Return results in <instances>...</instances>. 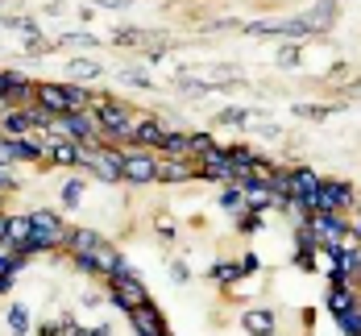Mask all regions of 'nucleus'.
<instances>
[{
    "label": "nucleus",
    "instance_id": "obj_36",
    "mask_svg": "<svg viewBox=\"0 0 361 336\" xmlns=\"http://www.w3.org/2000/svg\"><path fill=\"white\" fill-rule=\"evenodd\" d=\"M87 336H109V324H100V328H87Z\"/></svg>",
    "mask_w": 361,
    "mask_h": 336
},
{
    "label": "nucleus",
    "instance_id": "obj_37",
    "mask_svg": "<svg viewBox=\"0 0 361 336\" xmlns=\"http://www.w3.org/2000/svg\"><path fill=\"white\" fill-rule=\"evenodd\" d=\"M109 8H125V4H133V0H104Z\"/></svg>",
    "mask_w": 361,
    "mask_h": 336
},
{
    "label": "nucleus",
    "instance_id": "obj_3",
    "mask_svg": "<svg viewBox=\"0 0 361 336\" xmlns=\"http://www.w3.org/2000/svg\"><path fill=\"white\" fill-rule=\"evenodd\" d=\"M109 287H112V295H121V299H125V316H129L133 307L149 303V291L142 287V278L133 274V266H121V270H116V274L109 278Z\"/></svg>",
    "mask_w": 361,
    "mask_h": 336
},
{
    "label": "nucleus",
    "instance_id": "obj_18",
    "mask_svg": "<svg viewBox=\"0 0 361 336\" xmlns=\"http://www.w3.org/2000/svg\"><path fill=\"white\" fill-rule=\"evenodd\" d=\"M162 158H195L191 154V133H162Z\"/></svg>",
    "mask_w": 361,
    "mask_h": 336
},
{
    "label": "nucleus",
    "instance_id": "obj_4",
    "mask_svg": "<svg viewBox=\"0 0 361 336\" xmlns=\"http://www.w3.org/2000/svg\"><path fill=\"white\" fill-rule=\"evenodd\" d=\"M345 208H353V187L324 179L320 191H316V199H312V212H345Z\"/></svg>",
    "mask_w": 361,
    "mask_h": 336
},
{
    "label": "nucleus",
    "instance_id": "obj_24",
    "mask_svg": "<svg viewBox=\"0 0 361 336\" xmlns=\"http://www.w3.org/2000/svg\"><path fill=\"white\" fill-rule=\"evenodd\" d=\"M336 324H341L349 336H361V303H357V307H349V311H341V316H336Z\"/></svg>",
    "mask_w": 361,
    "mask_h": 336
},
{
    "label": "nucleus",
    "instance_id": "obj_12",
    "mask_svg": "<svg viewBox=\"0 0 361 336\" xmlns=\"http://www.w3.org/2000/svg\"><path fill=\"white\" fill-rule=\"evenodd\" d=\"M158 179L162 183H187V179H195V162L191 158H158Z\"/></svg>",
    "mask_w": 361,
    "mask_h": 336
},
{
    "label": "nucleus",
    "instance_id": "obj_9",
    "mask_svg": "<svg viewBox=\"0 0 361 336\" xmlns=\"http://www.w3.org/2000/svg\"><path fill=\"white\" fill-rule=\"evenodd\" d=\"M34 100H37V104H42L46 112H54V116L71 112V100H67V83H37V87H34Z\"/></svg>",
    "mask_w": 361,
    "mask_h": 336
},
{
    "label": "nucleus",
    "instance_id": "obj_21",
    "mask_svg": "<svg viewBox=\"0 0 361 336\" xmlns=\"http://www.w3.org/2000/svg\"><path fill=\"white\" fill-rule=\"evenodd\" d=\"M13 142V158H21V162H37L46 149H42V142H34V137H8Z\"/></svg>",
    "mask_w": 361,
    "mask_h": 336
},
{
    "label": "nucleus",
    "instance_id": "obj_6",
    "mask_svg": "<svg viewBox=\"0 0 361 336\" xmlns=\"http://www.w3.org/2000/svg\"><path fill=\"white\" fill-rule=\"evenodd\" d=\"M307 228H312L316 245H336L341 237H349V224L341 220V212H312Z\"/></svg>",
    "mask_w": 361,
    "mask_h": 336
},
{
    "label": "nucleus",
    "instance_id": "obj_2",
    "mask_svg": "<svg viewBox=\"0 0 361 336\" xmlns=\"http://www.w3.org/2000/svg\"><path fill=\"white\" fill-rule=\"evenodd\" d=\"M96 120H100V129L109 133V137H129L133 142V112H129V104H121V100H96Z\"/></svg>",
    "mask_w": 361,
    "mask_h": 336
},
{
    "label": "nucleus",
    "instance_id": "obj_13",
    "mask_svg": "<svg viewBox=\"0 0 361 336\" xmlns=\"http://www.w3.org/2000/svg\"><path fill=\"white\" fill-rule=\"evenodd\" d=\"M50 162H59V166H83V146L79 142H63V137H50Z\"/></svg>",
    "mask_w": 361,
    "mask_h": 336
},
{
    "label": "nucleus",
    "instance_id": "obj_34",
    "mask_svg": "<svg viewBox=\"0 0 361 336\" xmlns=\"http://www.w3.org/2000/svg\"><path fill=\"white\" fill-rule=\"evenodd\" d=\"M253 270H257V258H253V254H245V258H241V274H253Z\"/></svg>",
    "mask_w": 361,
    "mask_h": 336
},
{
    "label": "nucleus",
    "instance_id": "obj_7",
    "mask_svg": "<svg viewBox=\"0 0 361 336\" xmlns=\"http://www.w3.org/2000/svg\"><path fill=\"white\" fill-rule=\"evenodd\" d=\"M200 175L204 179H216V183H233V175H237V166H233V154L228 149H208L204 158H200Z\"/></svg>",
    "mask_w": 361,
    "mask_h": 336
},
{
    "label": "nucleus",
    "instance_id": "obj_26",
    "mask_svg": "<svg viewBox=\"0 0 361 336\" xmlns=\"http://www.w3.org/2000/svg\"><path fill=\"white\" fill-rule=\"evenodd\" d=\"M100 71H104V67H100V63H92V58H75V63H71L75 79H100Z\"/></svg>",
    "mask_w": 361,
    "mask_h": 336
},
{
    "label": "nucleus",
    "instance_id": "obj_5",
    "mask_svg": "<svg viewBox=\"0 0 361 336\" xmlns=\"http://www.w3.org/2000/svg\"><path fill=\"white\" fill-rule=\"evenodd\" d=\"M125 183H133V187L158 183V158L142 154V149H125Z\"/></svg>",
    "mask_w": 361,
    "mask_h": 336
},
{
    "label": "nucleus",
    "instance_id": "obj_14",
    "mask_svg": "<svg viewBox=\"0 0 361 336\" xmlns=\"http://www.w3.org/2000/svg\"><path fill=\"white\" fill-rule=\"evenodd\" d=\"M162 120H154V116H142V120H133V142L137 146H149V149H158L162 146Z\"/></svg>",
    "mask_w": 361,
    "mask_h": 336
},
{
    "label": "nucleus",
    "instance_id": "obj_30",
    "mask_svg": "<svg viewBox=\"0 0 361 336\" xmlns=\"http://www.w3.org/2000/svg\"><path fill=\"white\" fill-rule=\"evenodd\" d=\"M279 63H283V67H299V46H287V50L279 54Z\"/></svg>",
    "mask_w": 361,
    "mask_h": 336
},
{
    "label": "nucleus",
    "instance_id": "obj_40",
    "mask_svg": "<svg viewBox=\"0 0 361 336\" xmlns=\"http://www.w3.org/2000/svg\"><path fill=\"white\" fill-rule=\"evenodd\" d=\"M357 208H361V204H357Z\"/></svg>",
    "mask_w": 361,
    "mask_h": 336
},
{
    "label": "nucleus",
    "instance_id": "obj_32",
    "mask_svg": "<svg viewBox=\"0 0 361 336\" xmlns=\"http://www.w3.org/2000/svg\"><path fill=\"white\" fill-rule=\"evenodd\" d=\"M253 228H262V216L253 212V216H241V232H253Z\"/></svg>",
    "mask_w": 361,
    "mask_h": 336
},
{
    "label": "nucleus",
    "instance_id": "obj_11",
    "mask_svg": "<svg viewBox=\"0 0 361 336\" xmlns=\"http://www.w3.org/2000/svg\"><path fill=\"white\" fill-rule=\"evenodd\" d=\"M30 224H34V232L59 237L63 245H67V237H71V228L63 224V216H59V212H50V208H34V212H30Z\"/></svg>",
    "mask_w": 361,
    "mask_h": 336
},
{
    "label": "nucleus",
    "instance_id": "obj_28",
    "mask_svg": "<svg viewBox=\"0 0 361 336\" xmlns=\"http://www.w3.org/2000/svg\"><path fill=\"white\" fill-rule=\"evenodd\" d=\"M79 195H83V183H79V179H67V183H63V208H75Z\"/></svg>",
    "mask_w": 361,
    "mask_h": 336
},
{
    "label": "nucleus",
    "instance_id": "obj_15",
    "mask_svg": "<svg viewBox=\"0 0 361 336\" xmlns=\"http://www.w3.org/2000/svg\"><path fill=\"white\" fill-rule=\"evenodd\" d=\"M241 324H245V332L250 336H274V311H266V307H250V311L241 316Z\"/></svg>",
    "mask_w": 361,
    "mask_h": 336
},
{
    "label": "nucleus",
    "instance_id": "obj_19",
    "mask_svg": "<svg viewBox=\"0 0 361 336\" xmlns=\"http://www.w3.org/2000/svg\"><path fill=\"white\" fill-rule=\"evenodd\" d=\"M92 258H96V270H100V274H104V278H112V274H116V270H121V266H125V261H121V254H116V249H112L109 241H104V245H100V249H96V254H92Z\"/></svg>",
    "mask_w": 361,
    "mask_h": 336
},
{
    "label": "nucleus",
    "instance_id": "obj_39",
    "mask_svg": "<svg viewBox=\"0 0 361 336\" xmlns=\"http://www.w3.org/2000/svg\"><path fill=\"white\" fill-rule=\"evenodd\" d=\"M349 232H353V237H361V216L353 220V228H349Z\"/></svg>",
    "mask_w": 361,
    "mask_h": 336
},
{
    "label": "nucleus",
    "instance_id": "obj_31",
    "mask_svg": "<svg viewBox=\"0 0 361 336\" xmlns=\"http://www.w3.org/2000/svg\"><path fill=\"white\" fill-rule=\"evenodd\" d=\"M220 120H224V125H241V120H245V112H241V108H224V112H220Z\"/></svg>",
    "mask_w": 361,
    "mask_h": 336
},
{
    "label": "nucleus",
    "instance_id": "obj_22",
    "mask_svg": "<svg viewBox=\"0 0 361 336\" xmlns=\"http://www.w3.org/2000/svg\"><path fill=\"white\" fill-rule=\"evenodd\" d=\"M220 208H224V212H241V208H245V191H241V187L233 183H224V191H220Z\"/></svg>",
    "mask_w": 361,
    "mask_h": 336
},
{
    "label": "nucleus",
    "instance_id": "obj_16",
    "mask_svg": "<svg viewBox=\"0 0 361 336\" xmlns=\"http://www.w3.org/2000/svg\"><path fill=\"white\" fill-rule=\"evenodd\" d=\"M100 245H104V237H100L96 228H75L71 237H67V249H71V254H96Z\"/></svg>",
    "mask_w": 361,
    "mask_h": 336
},
{
    "label": "nucleus",
    "instance_id": "obj_1",
    "mask_svg": "<svg viewBox=\"0 0 361 336\" xmlns=\"http://www.w3.org/2000/svg\"><path fill=\"white\" fill-rule=\"evenodd\" d=\"M83 166L96 170V179L104 183H125V149H112V146H83Z\"/></svg>",
    "mask_w": 361,
    "mask_h": 336
},
{
    "label": "nucleus",
    "instance_id": "obj_38",
    "mask_svg": "<svg viewBox=\"0 0 361 336\" xmlns=\"http://www.w3.org/2000/svg\"><path fill=\"white\" fill-rule=\"evenodd\" d=\"M4 232H8V216H0V241H4Z\"/></svg>",
    "mask_w": 361,
    "mask_h": 336
},
{
    "label": "nucleus",
    "instance_id": "obj_25",
    "mask_svg": "<svg viewBox=\"0 0 361 336\" xmlns=\"http://www.w3.org/2000/svg\"><path fill=\"white\" fill-rule=\"evenodd\" d=\"M336 108H345V104H295V112L307 116V120H324L328 112H336Z\"/></svg>",
    "mask_w": 361,
    "mask_h": 336
},
{
    "label": "nucleus",
    "instance_id": "obj_17",
    "mask_svg": "<svg viewBox=\"0 0 361 336\" xmlns=\"http://www.w3.org/2000/svg\"><path fill=\"white\" fill-rule=\"evenodd\" d=\"M30 232H34V224H30V212H25V216H8V232H4V245H8V249H21V245L30 241Z\"/></svg>",
    "mask_w": 361,
    "mask_h": 336
},
{
    "label": "nucleus",
    "instance_id": "obj_20",
    "mask_svg": "<svg viewBox=\"0 0 361 336\" xmlns=\"http://www.w3.org/2000/svg\"><path fill=\"white\" fill-rule=\"evenodd\" d=\"M349 307H357L353 287H332V291H328V311H332V316H341V311H349Z\"/></svg>",
    "mask_w": 361,
    "mask_h": 336
},
{
    "label": "nucleus",
    "instance_id": "obj_23",
    "mask_svg": "<svg viewBox=\"0 0 361 336\" xmlns=\"http://www.w3.org/2000/svg\"><path fill=\"white\" fill-rule=\"evenodd\" d=\"M8 328H13L17 336H30V311H25L21 303H13V307H8Z\"/></svg>",
    "mask_w": 361,
    "mask_h": 336
},
{
    "label": "nucleus",
    "instance_id": "obj_8",
    "mask_svg": "<svg viewBox=\"0 0 361 336\" xmlns=\"http://www.w3.org/2000/svg\"><path fill=\"white\" fill-rule=\"evenodd\" d=\"M129 324L137 328V336H166V324H162V311L154 303H142L129 311Z\"/></svg>",
    "mask_w": 361,
    "mask_h": 336
},
{
    "label": "nucleus",
    "instance_id": "obj_35",
    "mask_svg": "<svg viewBox=\"0 0 361 336\" xmlns=\"http://www.w3.org/2000/svg\"><path fill=\"white\" fill-rule=\"evenodd\" d=\"M158 232H162V241H171V237H175V224H171V220H158Z\"/></svg>",
    "mask_w": 361,
    "mask_h": 336
},
{
    "label": "nucleus",
    "instance_id": "obj_27",
    "mask_svg": "<svg viewBox=\"0 0 361 336\" xmlns=\"http://www.w3.org/2000/svg\"><path fill=\"white\" fill-rule=\"evenodd\" d=\"M212 278H216V282H233V278H241V261H216V266H212Z\"/></svg>",
    "mask_w": 361,
    "mask_h": 336
},
{
    "label": "nucleus",
    "instance_id": "obj_33",
    "mask_svg": "<svg viewBox=\"0 0 361 336\" xmlns=\"http://www.w3.org/2000/svg\"><path fill=\"white\" fill-rule=\"evenodd\" d=\"M171 278H175V282H187L191 274H187V266H183V261H175V266H171Z\"/></svg>",
    "mask_w": 361,
    "mask_h": 336
},
{
    "label": "nucleus",
    "instance_id": "obj_29",
    "mask_svg": "<svg viewBox=\"0 0 361 336\" xmlns=\"http://www.w3.org/2000/svg\"><path fill=\"white\" fill-rule=\"evenodd\" d=\"M208 149H216V142H212L208 133H191V154H195V158H204Z\"/></svg>",
    "mask_w": 361,
    "mask_h": 336
},
{
    "label": "nucleus",
    "instance_id": "obj_10",
    "mask_svg": "<svg viewBox=\"0 0 361 336\" xmlns=\"http://www.w3.org/2000/svg\"><path fill=\"white\" fill-rule=\"evenodd\" d=\"M336 13H341V0H316V4L303 13V25H307L312 34H328V25L336 21Z\"/></svg>",
    "mask_w": 361,
    "mask_h": 336
}]
</instances>
